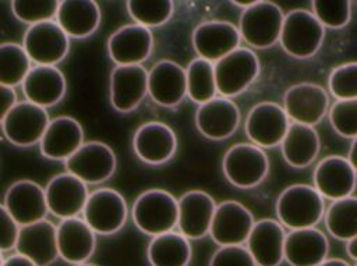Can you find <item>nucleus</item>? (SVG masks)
<instances>
[{
	"label": "nucleus",
	"instance_id": "obj_1",
	"mask_svg": "<svg viewBox=\"0 0 357 266\" xmlns=\"http://www.w3.org/2000/svg\"><path fill=\"white\" fill-rule=\"evenodd\" d=\"M275 210L289 230L315 227L325 216V198L314 185L293 184L280 192Z\"/></svg>",
	"mask_w": 357,
	"mask_h": 266
},
{
	"label": "nucleus",
	"instance_id": "obj_2",
	"mask_svg": "<svg viewBox=\"0 0 357 266\" xmlns=\"http://www.w3.org/2000/svg\"><path fill=\"white\" fill-rule=\"evenodd\" d=\"M131 216L137 228L146 235L173 231L178 221V199L165 189H148L134 201Z\"/></svg>",
	"mask_w": 357,
	"mask_h": 266
},
{
	"label": "nucleus",
	"instance_id": "obj_3",
	"mask_svg": "<svg viewBox=\"0 0 357 266\" xmlns=\"http://www.w3.org/2000/svg\"><path fill=\"white\" fill-rule=\"evenodd\" d=\"M325 38V26L312 11L296 8L284 15L280 46L294 58H310L321 47Z\"/></svg>",
	"mask_w": 357,
	"mask_h": 266
},
{
	"label": "nucleus",
	"instance_id": "obj_4",
	"mask_svg": "<svg viewBox=\"0 0 357 266\" xmlns=\"http://www.w3.org/2000/svg\"><path fill=\"white\" fill-rule=\"evenodd\" d=\"M226 180L237 188H254L268 175L269 159L264 148L255 143H236L227 149L222 160Z\"/></svg>",
	"mask_w": 357,
	"mask_h": 266
},
{
	"label": "nucleus",
	"instance_id": "obj_5",
	"mask_svg": "<svg viewBox=\"0 0 357 266\" xmlns=\"http://www.w3.org/2000/svg\"><path fill=\"white\" fill-rule=\"evenodd\" d=\"M283 19L282 8L273 1L262 0L247 7L238 21L241 39L257 49L271 47L280 39Z\"/></svg>",
	"mask_w": 357,
	"mask_h": 266
},
{
	"label": "nucleus",
	"instance_id": "obj_6",
	"mask_svg": "<svg viewBox=\"0 0 357 266\" xmlns=\"http://www.w3.org/2000/svg\"><path fill=\"white\" fill-rule=\"evenodd\" d=\"M259 75V60L248 47H237L215 63L218 93L234 97L257 79Z\"/></svg>",
	"mask_w": 357,
	"mask_h": 266
},
{
	"label": "nucleus",
	"instance_id": "obj_7",
	"mask_svg": "<svg viewBox=\"0 0 357 266\" xmlns=\"http://www.w3.org/2000/svg\"><path fill=\"white\" fill-rule=\"evenodd\" d=\"M50 120L45 107L29 100L18 102L1 118L6 139L15 146H32L42 141Z\"/></svg>",
	"mask_w": 357,
	"mask_h": 266
},
{
	"label": "nucleus",
	"instance_id": "obj_8",
	"mask_svg": "<svg viewBox=\"0 0 357 266\" xmlns=\"http://www.w3.org/2000/svg\"><path fill=\"white\" fill-rule=\"evenodd\" d=\"M128 216L124 196L112 188H99L89 194L82 219L100 235H112L123 228Z\"/></svg>",
	"mask_w": 357,
	"mask_h": 266
},
{
	"label": "nucleus",
	"instance_id": "obj_9",
	"mask_svg": "<svg viewBox=\"0 0 357 266\" xmlns=\"http://www.w3.org/2000/svg\"><path fill=\"white\" fill-rule=\"evenodd\" d=\"M68 38L57 21H42L29 25L24 35L22 46L33 64L56 65L68 53Z\"/></svg>",
	"mask_w": 357,
	"mask_h": 266
},
{
	"label": "nucleus",
	"instance_id": "obj_10",
	"mask_svg": "<svg viewBox=\"0 0 357 266\" xmlns=\"http://www.w3.org/2000/svg\"><path fill=\"white\" fill-rule=\"evenodd\" d=\"M66 170L88 185L109 180L117 167L113 149L100 141L84 142L66 162Z\"/></svg>",
	"mask_w": 357,
	"mask_h": 266
},
{
	"label": "nucleus",
	"instance_id": "obj_11",
	"mask_svg": "<svg viewBox=\"0 0 357 266\" xmlns=\"http://www.w3.org/2000/svg\"><path fill=\"white\" fill-rule=\"evenodd\" d=\"M290 121L283 106L265 100L250 109L244 130L252 143L261 148H275L282 143Z\"/></svg>",
	"mask_w": 357,
	"mask_h": 266
},
{
	"label": "nucleus",
	"instance_id": "obj_12",
	"mask_svg": "<svg viewBox=\"0 0 357 266\" xmlns=\"http://www.w3.org/2000/svg\"><path fill=\"white\" fill-rule=\"evenodd\" d=\"M329 107V95L318 84L300 82L287 88L283 95V109L294 123L314 127L328 114Z\"/></svg>",
	"mask_w": 357,
	"mask_h": 266
},
{
	"label": "nucleus",
	"instance_id": "obj_13",
	"mask_svg": "<svg viewBox=\"0 0 357 266\" xmlns=\"http://www.w3.org/2000/svg\"><path fill=\"white\" fill-rule=\"evenodd\" d=\"M153 49L151 28L141 24H127L114 31L107 39V53L116 65L142 64Z\"/></svg>",
	"mask_w": 357,
	"mask_h": 266
},
{
	"label": "nucleus",
	"instance_id": "obj_14",
	"mask_svg": "<svg viewBox=\"0 0 357 266\" xmlns=\"http://www.w3.org/2000/svg\"><path fill=\"white\" fill-rule=\"evenodd\" d=\"M255 224L252 213L237 201H225L216 206L209 235L220 247L243 245Z\"/></svg>",
	"mask_w": 357,
	"mask_h": 266
},
{
	"label": "nucleus",
	"instance_id": "obj_15",
	"mask_svg": "<svg viewBox=\"0 0 357 266\" xmlns=\"http://www.w3.org/2000/svg\"><path fill=\"white\" fill-rule=\"evenodd\" d=\"M312 181L325 199L336 201L353 195L357 185V170L347 157L331 155L317 164Z\"/></svg>",
	"mask_w": 357,
	"mask_h": 266
},
{
	"label": "nucleus",
	"instance_id": "obj_16",
	"mask_svg": "<svg viewBox=\"0 0 357 266\" xmlns=\"http://www.w3.org/2000/svg\"><path fill=\"white\" fill-rule=\"evenodd\" d=\"M45 192L49 212L61 220L82 213L89 196L88 184L68 171L52 177Z\"/></svg>",
	"mask_w": 357,
	"mask_h": 266
},
{
	"label": "nucleus",
	"instance_id": "obj_17",
	"mask_svg": "<svg viewBox=\"0 0 357 266\" xmlns=\"http://www.w3.org/2000/svg\"><path fill=\"white\" fill-rule=\"evenodd\" d=\"M3 205L21 227L40 221L49 213L45 188L32 180L13 182L4 194Z\"/></svg>",
	"mask_w": 357,
	"mask_h": 266
},
{
	"label": "nucleus",
	"instance_id": "obj_18",
	"mask_svg": "<svg viewBox=\"0 0 357 266\" xmlns=\"http://www.w3.org/2000/svg\"><path fill=\"white\" fill-rule=\"evenodd\" d=\"M110 103L120 113H130L148 93V71L142 64L116 65L110 72Z\"/></svg>",
	"mask_w": 357,
	"mask_h": 266
},
{
	"label": "nucleus",
	"instance_id": "obj_19",
	"mask_svg": "<svg viewBox=\"0 0 357 266\" xmlns=\"http://www.w3.org/2000/svg\"><path fill=\"white\" fill-rule=\"evenodd\" d=\"M192 46L198 57L216 63L240 47V29L227 21H205L192 31Z\"/></svg>",
	"mask_w": 357,
	"mask_h": 266
},
{
	"label": "nucleus",
	"instance_id": "obj_20",
	"mask_svg": "<svg viewBox=\"0 0 357 266\" xmlns=\"http://www.w3.org/2000/svg\"><path fill=\"white\" fill-rule=\"evenodd\" d=\"M132 148L139 160L148 164H163L177 150V136L165 123L149 121L139 125L132 138Z\"/></svg>",
	"mask_w": 357,
	"mask_h": 266
},
{
	"label": "nucleus",
	"instance_id": "obj_21",
	"mask_svg": "<svg viewBox=\"0 0 357 266\" xmlns=\"http://www.w3.org/2000/svg\"><path fill=\"white\" fill-rule=\"evenodd\" d=\"M238 106L225 96H216L212 100L199 104L195 113V125L208 139L222 141L230 138L240 124Z\"/></svg>",
	"mask_w": 357,
	"mask_h": 266
},
{
	"label": "nucleus",
	"instance_id": "obj_22",
	"mask_svg": "<svg viewBox=\"0 0 357 266\" xmlns=\"http://www.w3.org/2000/svg\"><path fill=\"white\" fill-rule=\"evenodd\" d=\"M148 93L163 107L177 106L187 96V72L173 60H159L148 71Z\"/></svg>",
	"mask_w": 357,
	"mask_h": 266
},
{
	"label": "nucleus",
	"instance_id": "obj_23",
	"mask_svg": "<svg viewBox=\"0 0 357 266\" xmlns=\"http://www.w3.org/2000/svg\"><path fill=\"white\" fill-rule=\"evenodd\" d=\"M215 199L205 191L192 189L178 198L177 227L190 240H199L209 234L216 210Z\"/></svg>",
	"mask_w": 357,
	"mask_h": 266
},
{
	"label": "nucleus",
	"instance_id": "obj_24",
	"mask_svg": "<svg viewBox=\"0 0 357 266\" xmlns=\"http://www.w3.org/2000/svg\"><path fill=\"white\" fill-rule=\"evenodd\" d=\"M287 233L279 220H257L247 240V249L258 266H279L284 260Z\"/></svg>",
	"mask_w": 357,
	"mask_h": 266
},
{
	"label": "nucleus",
	"instance_id": "obj_25",
	"mask_svg": "<svg viewBox=\"0 0 357 266\" xmlns=\"http://www.w3.org/2000/svg\"><path fill=\"white\" fill-rule=\"evenodd\" d=\"M82 143L84 130L81 123L70 116H59L50 120L39 148L46 159L66 162Z\"/></svg>",
	"mask_w": 357,
	"mask_h": 266
},
{
	"label": "nucleus",
	"instance_id": "obj_26",
	"mask_svg": "<svg viewBox=\"0 0 357 266\" xmlns=\"http://www.w3.org/2000/svg\"><path fill=\"white\" fill-rule=\"evenodd\" d=\"M59 255L71 265L88 262L96 247V233L81 217L63 219L57 226Z\"/></svg>",
	"mask_w": 357,
	"mask_h": 266
},
{
	"label": "nucleus",
	"instance_id": "obj_27",
	"mask_svg": "<svg viewBox=\"0 0 357 266\" xmlns=\"http://www.w3.org/2000/svg\"><path fill=\"white\" fill-rule=\"evenodd\" d=\"M15 251L32 259L38 266H50L60 256L57 227L46 219L22 226Z\"/></svg>",
	"mask_w": 357,
	"mask_h": 266
},
{
	"label": "nucleus",
	"instance_id": "obj_28",
	"mask_svg": "<svg viewBox=\"0 0 357 266\" xmlns=\"http://www.w3.org/2000/svg\"><path fill=\"white\" fill-rule=\"evenodd\" d=\"M328 252V238L317 227L290 230L286 235L284 260L290 266H318Z\"/></svg>",
	"mask_w": 357,
	"mask_h": 266
},
{
	"label": "nucleus",
	"instance_id": "obj_29",
	"mask_svg": "<svg viewBox=\"0 0 357 266\" xmlns=\"http://www.w3.org/2000/svg\"><path fill=\"white\" fill-rule=\"evenodd\" d=\"M21 86L26 100L45 109L57 104L67 91L64 74L56 65L35 64Z\"/></svg>",
	"mask_w": 357,
	"mask_h": 266
},
{
	"label": "nucleus",
	"instance_id": "obj_30",
	"mask_svg": "<svg viewBox=\"0 0 357 266\" xmlns=\"http://www.w3.org/2000/svg\"><path fill=\"white\" fill-rule=\"evenodd\" d=\"M100 17L95 0H60L56 21L70 38L82 39L98 29Z\"/></svg>",
	"mask_w": 357,
	"mask_h": 266
},
{
	"label": "nucleus",
	"instance_id": "obj_31",
	"mask_svg": "<svg viewBox=\"0 0 357 266\" xmlns=\"http://www.w3.org/2000/svg\"><path fill=\"white\" fill-rule=\"evenodd\" d=\"M280 148L283 159L289 166L294 169H304L317 159L321 141L312 125L291 121Z\"/></svg>",
	"mask_w": 357,
	"mask_h": 266
},
{
	"label": "nucleus",
	"instance_id": "obj_32",
	"mask_svg": "<svg viewBox=\"0 0 357 266\" xmlns=\"http://www.w3.org/2000/svg\"><path fill=\"white\" fill-rule=\"evenodd\" d=\"M191 256L190 238L180 231L155 235L146 248V258L151 266H188Z\"/></svg>",
	"mask_w": 357,
	"mask_h": 266
},
{
	"label": "nucleus",
	"instance_id": "obj_33",
	"mask_svg": "<svg viewBox=\"0 0 357 266\" xmlns=\"http://www.w3.org/2000/svg\"><path fill=\"white\" fill-rule=\"evenodd\" d=\"M328 233L340 241H350L357 235V196L332 201L325 212Z\"/></svg>",
	"mask_w": 357,
	"mask_h": 266
},
{
	"label": "nucleus",
	"instance_id": "obj_34",
	"mask_svg": "<svg viewBox=\"0 0 357 266\" xmlns=\"http://www.w3.org/2000/svg\"><path fill=\"white\" fill-rule=\"evenodd\" d=\"M187 72V96L198 104L206 103L218 96L215 63L195 57L185 67Z\"/></svg>",
	"mask_w": 357,
	"mask_h": 266
},
{
	"label": "nucleus",
	"instance_id": "obj_35",
	"mask_svg": "<svg viewBox=\"0 0 357 266\" xmlns=\"http://www.w3.org/2000/svg\"><path fill=\"white\" fill-rule=\"evenodd\" d=\"M32 68V60L22 45L3 43L0 46V85H22Z\"/></svg>",
	"mask_w": 357,
	"mask_h": 266
},
{
	"label": "nucleus",
	"instance_id": "obj_36",
	"mask_svg": "<svg viewBox=\"0 0 357 266\" xmlns=\"http://www.w3.org/2000/svg\"><path fill=\"white\" fill-rule=\"evenodd\" d=\"M174 10L173 0H127V11L137 22L148 28L166 24Z\"/></svg>",
	"mask_w": 357,
	"mask_h": 266
},
{
	"label": "nucleus",
	"instance_id": "obj_37",
	"mask_svg": "<svg viewBox=\"0 0 357 266\" xmlns=\"http://www.w3.org/2000/svg\"><path fill=\"white\" fill-rule=\"evenodd\" d=\"M60 0H11V11L21 22L33 25L57 17Z\"/></svg>",
	"mask_w": 357,
	"mask_h": 266
},
{
	"label": "nucleus",
	"instance_id": "obj_38",
	"mask_svg": "<svg viewBox=\"0 0 357 266\" xmlns=\"http://www.w3.org/2000/svg\"><path fill=\"white\" fill-rule=\"evenodd\" d=\"M312 13L325 28L340 29L351 17V0H311Z\"/></svg>",
	"mask_w": 357,
	"mask_h": 266
},
{
	"label": "nucleus",
	"instance_id": "obj_39",
	"mask_svg": "<svg viewBox=\"0 0 357 266\" xmlns=\"http://www.w3.org/2000/svg\"><path fill=\"white\" fill-rule=\"evenodd\" d=\"M328 89L336 100L357 99V61L335 67L328 78Z\"/></svg>",
	"mask_w": 357,
	"mask_h": 266
},
{
	"label": "nucleus",
	"instance_id": "obj_40",
	"mask_svg": "<svg viewBox=\"0 0 357 266\" xmlns=\"http://www.w3.org/2000/svg\"><path fill=\"white\" fill-rule=\"evenodd\" d=\"M332 128L343 138L357 136V99L336 100L328 111Z\"/></svg>",
	"mask_w": 357,
	"mask_h": 266
},
{
	"label": "nucleus",
	"instance_id": "obj_41",
	"mask_svg": "<svg viewBox=\"0 0 357 266\" xmlns=\"http://www.w3.org/2000/svg\"><path fill=\"white\" fill-rule=\"evenodd\" d=\"M209 266H258L244 245H223L215 251Z\"/></svg>",
	"mask_w": 357,
	"mask_h": 266
},
{
	"label": "nucleus",
	"instance_id": "obj_42",
	"mask_svg": "<svg viewBox=\"0 0 357 266\" xmlns=\"http://www.w3.org/2000/svg\"><path fill=\"white\" fill-rule=\"evenodd\" d=\"M20 231H21V226L18 224V221L8 213L4 205H1L0 206V249L1 252L15 249Z\"/></svg>",
	"mask_w": 357,
	"mask_h": 266
},
{
	"label": "nucleus",
	"instance_id": "obj_43",
	"mask_svg": "<svg viewBox=\"0 0 357 266\" xmlns=\"http://www.w3.org/2000/svg\"><path fill=\"white\" fill-rule=\"evenodd\" d=\"M17 103H18V100H17V95H15L14 88L13 86H7V85H0V111H1V118Z\"/></svg>",
	"mask_w": 357,
	"mask_h": 266
},
{
	"label": "nucleus",
	"instance_id": "obj_44",
	"mask_svg": "<svg viewBox=\"0 0 357 266\" xmlns=\"http://www.w3.org/2000/svg\"><path fill=\"white\" fill-rule=\"evenodd\" d=\"M1 266H38L32 259L22 253H13L1 260Z\"/></svg>",
	"mask_w": 357,
	"mask_h": 266
},
{
	"label": "nucleus",
	"instance_id": "obj_45",
	"mask_svg": "<svg viewBox=\"0 0 357 266\" xmlns=\"http://www.w3.org/2000/svg\"><path fill=\"white\" fill-rule=\"evenodd\" d=\"M347 159L350 160V163L353 164V167L357 170V136L353 138V141H351Z\"/></svg>",
	"mask_w": 357,
	"mask_h": 266
},
{
	"label": "nucleus",
	"instance_id": "obj_46",
	"mask_svg": "<svg viewBox=\"0 0 357 266\" xmlns=\"http://www.w3.org/2000/svg\"><path fill=\"white\" fill-rule=\"evenodd\" d=\"M346 251H347V255L357 262V235L354 238H351L350 241L346 242Z\"/></svg>",
	"mask_w": 357,
	"mask_h": 266
},
{
	"label": "nucleus",
	"instance_id": "obj_47",
	"mask_svg": "<svg viewBox=\"0 0 357 266\" xmlns=\"http://www.w3.org/2000/svg\"><path fill=\"white\" fill-rule=\"evenodd\" d=\"M318 266H350V265L340 258H326Z\"/></svg>",
	"mask_w": 357,
	"mask_h": 266
},
{
	"label": "nucleus",
	"instance_id": "obj_48",
	"mask_svg": "<svg viewBox=\"0 0 357 266\" xmlns=\"http://www.w3.org/2000/svg\"><path fill=\"white\" fill-rule=\"evenodd\" d=\"M233 4H236L237 7H243V8H247V7H251L262 0H230Z\"/></svg>",
	"mask_w": 357,
	"mask_h": 266
},
{
	"label": "nucleus",
	"instance_id": "obj_49",
	"mask_svg": "<svg viewBox=\"0 0 357 266\" xmlns=\"http://www.w3.org/2000/svg\"><path fill=\"white\" fill-rule=\"evenodd\" d=\"M74 266H99V265H95V263H89V262H85V263H79V265H74Z\"/></svg>",
	"mask_w": 357,
	"mask_h": 266
},
{
	"label": "nucleus",
	"instance_id": "obj_50",
	"mask_svg": "<svg viewBox=\"0 0 357 266\" xmlns=\"http://www.w3.org/2000/svg\"><path fill=\"white\" fill-rule=\"evenodd\" d=\"M356 266H357V262H356Z\"/></svg>",
	"mask_w": 357,
	"mask_h": 266
}]
</instances>
